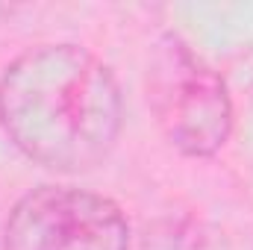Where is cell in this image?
<instances>
[{"instance_id":"6da1fadb","label":"cell","mask_w":253,"mask_h":250,"mask_svg":"<svg viewBox=\"0 0 253 250\" xmlns=\"http://www.w3.org/2000/svg\"><path fill=\"white\" fill-rule=\"evenodd\" d=\"M0 118L33 159L77 171L109 153L121 126V94L109 68L74 44L21 53L0 80Z\"/></svg>"},{"instance_id":"7a4b0ae2","label":"cell","mask_w":253,"mask_h":250,"mask_svg":"<svg viewBox=\"0 0 253 250\" xmlns=\"http://www.w3.org/2000/svg\"><path fill=\"white\" fill-rule=\"evenodd\" d=\"M150 103L168 138L191 156L215 153L233 126L224 80L177 36L156 44L150 65Z\"/></svg>"},{"instance_id":"3957f363","label":"cell","mask_w":253,"mask_h":250,"mask_svg":"<svg viewBox=\"0 0 253 250\" xmlns=\"http://www.w3.org/2000/svg\"><path fill=\"white\" fill-rule=\"evenodd\" d=\"M121 209L83 188L42 186L18 200L6 224V250H126Z\"/></svg>"},{"instance_id":"277c9868","label":"cell","mask_w":253,"mask_h":250,"mask_svg":"<svg viewBox=\"0 0 253 250\" xmlns=\"http://www.w3.org/2000/svg\"><path fill=\"white\" fill-rule=\"evenodd\" d=\"M144 250H230L224 236L197 218H165L147 233Z\"/></svg>"}]
</instances>
